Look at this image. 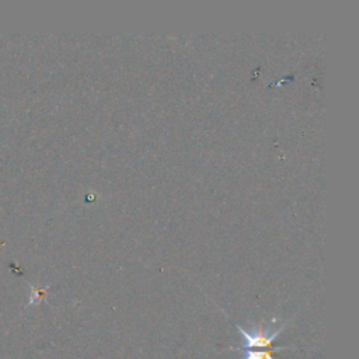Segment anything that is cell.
<instances>
[{
  "instance_id": "obj_1",
  "label": "cell",
  "mask_w": 359,
  "mask_h": 359,
  "mask_svg": "<svg viewBox=\"0 0 359 359\" xmlns=\"http://www.w3.org/2000/svg\"><path fill=\"white\" fill-rule=\"evenodd\" d=\"M276 323V318L271 320L268 327H264L262 324H252L251 330H244L240 325H236L243 337V346L238 349H251V348H269L273 342V339L285 330L289 321L283 323L280 327L273 328V324Z\"/></svg>"
},
{
  "instance_id": "obj_2",
  "label": "cell",
  "mask_w": 359,
  "mask_h": 359,
  "mask_svg": "<svg viewBox=\"0 0 359 359\" xmlns=\"http://www.w3.org/2000/svg\"><path fill=\"white\" fill-rule=\"evenodd\" d=\"M234 351L243 352V359H273L272 358V351H248V349H237L231 348Z\"/></svg>"
}]
</instances>
